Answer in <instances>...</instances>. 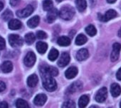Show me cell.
<instances>
[{"instance_id":"cell-40","label":"cell","mask_w":121,"mask_h":108,"mask_svg":"<svg viewBox=\"0 0 121 108\" xmlns=\"http://www.w3.org/2000/svg\"><path fill=\"white\" fill-rule=\"evenodd\" d=\"M107 2L110 4H113L116 2V0H107Z\"/></svg>"},{"instance_id":"cell-24","label":"cell","mask_w":121,"mask_h":108,"mask_svg":"<svg viewBox=\"0 0 121 108\" xmlns=\"http://www.w3.org/2000/svg\"><path fill=\"white\" fill-rule=\"evenodd\" d=\"M76 7L80 12H83L87 7V3L86 0H76Z\"/></svg>"},{"instance_id":"cell-28","label":"cell","mask_w":121,"mask_h":108,"mask_svg":"<svg viewBox=\"0 0 121 108\" xmlns=\"http://www.w3.org/2000/svg\"><path fill=\"white\" fill-rule=\"evenodd\" d=\"M16 107L18 108H29V105L26 101L22 99H18L16 102Z\"/></svg>"},{"instance_id":"cell-8","label":"cell","mask_w":121,"mask_h":108,"mask_svg":"<svg viewBox=\"0 0 121 108\" xmlns=\"http://www.w3.org/2000/svg\"><path fill=\"white\" fill-rule=\"evenodd\" d=\"M117 12L113 10V9H110L105 12L104 15L98 14L99 16V19L102 22H108L112 19H114L115 17H117Z\"/></svg>"},{"instance_id":"cell-20","label":"cell","mask_w":121,"mask_h":108,"mask_svg":"<svg viewBox=\"0 0 121 108\" xmlns=\"http://www.w3.org/2000/svg\"><path fill=\"white\" fill-rule=\"evenodd\" d=\"M83 87V85L81 82H73L69 88V91L70 92V93H73L76 92L77 91H79L82 89Z\"/></svg>"},{"instance_id":"cell-41","label":"cell","mask_w":121,"mask_h":108,"mask_svg":"<svg viewBox=\"0 0 121 108\" xmlns=\"http://www.w3.org/2000/svg\"><path fill=\"white\" fill-rule=\"evenodd\" d=\"M117 35H118L120 37H121V28L119 29V31H118V33H117Z\"/></svg>"},{"instance_id":"cell-26","label":"cell","mask_w":121,"mask_h":108,"mask_svg":"<svg viewBox=\"0 0 121 108\" xmlns=\"http://www.w3.org/2000/svg\"><path fill=\"white\" fill-rule=\"evenodd\" d=\"M87 40H88L87 37L84 34H78L76 37L75 42H76V44L77 45H83V44H84L87 42Z\"/></svg>"},{"instance_id":"cell-35","label":"cell","mask_w":121,"mask_h":108,"mask_svg":"<svg viewBox=\"0 0 121 108\" xmlns=\"http://www.w3.org/2000/svg\"><path fill=\"white\" fill-rule=\"evenodd\" d=\"M6 89V85L2 81H0V92L4 91Z\"/></svg>"},{"instance_id":"cell-31","label":"cell","mask_w":121,"mask_h":108,"mask_svg":"<svg viewBox=\"0 0 121 108\" xmlns=\"http://www.w3.org/2000/svg\"><path fill=\"white\" fill-rule=\"evenodd\" d=\"M2 19L4 20V21H8L9 19H11L12 17H13V14L12 12L9 10V9H7L2 15Z\"/></svg>"},{"instance_id":"cell-5","label":"cell","mask_w":121,"mask_h":108,"mask_svg":"<svg viewBox=\"0 0 121 108\" xmlns=\"http://www.w3.org/2000/svg\"><path fill=\"white\" fill-rule=\"evenodd\" d=\"M121 49V44L119 43H115L112 45V51L110 55V60L112 62H115L118 60L120 52Z\"/></svg>"},{"instance_id":"cell-11","label":"cell","mask_w":121,"mask_h":108,"mask_svg":"<svg viewBox=\"0 0 121 108\" xmlns=\"http://www.w3.org/2000/svg\"><path fill=\"white\" fill-rule=\"evenodd\" d=\"M48 14H47V17H46V19L47 22L48 23H52L53 22H54L56 18L58 16V11L56 9H53L52 8L51 9H50L49 11H48Z\"/></svg>"},{"instance_id":"cell-42","label":"cell","mask_w":121,"mask_h":108,"mask_svg":"<svg viewBox=\"0 0 121 108\" xmlns=\"http://www.w3.org/2000/svg\"><path fill=\"white\" fill-rule=\"evenodd\" d=\"M56 1H57V2H62L63 0H56Z\"/></svg>"},{"instance_id":"cell-21","label":"cell","mask_w":121,"mask_h":108,"mask_svg":"<svg viewBox=\"0 0 121 108\" xmlns=\"http://www.w3.org/2000/svg\"><path fill=\"white\" fill-rule=\"evenodd\" d=\"M48 49V44L43 42H38L36 43V49L40 54H44Z\"/></svg>"},{"instance_id":"cell-7","label":"cell","mask_w":121,"mask_h":108,"mask_svg":"<svg viewBox=\"0 0 121 108\" xmlns=\"http://www.w3.org/2000/svg\"><path fill=\"white\" fill-rule=\"evenodd\" d=\"M33 11H34V7L31 5H28L24 9L17 11V15L19 18H25V17H27L29 15H31L32 14Z\"/></svg>"},{"instance_id":"cell-17","label":"cell","mask_w":121,"mask_h":108,"mask_svg":"<svg viewBox=\"0 0 121 108\" xmlns=\"http://www.w3.org/2000/svg\"><path fill=\"white\" fill-rule=\"evenodd\" d=\"M1 70L4 73H9L13 70V65L10 61H5L1 66Z\"/></svg>"},{"instance_id":"cell-13","label":"cell","mask_w":121,"mask_h":108,"mask_svg":"<svg viewBox=\"0 0 121 108\" xmlns=\"http://www.w3.org/2000/svg\"><path fill=\"white\" fill-rule=\"evenodd\" d=\"M89 56V52L86 49H80L76 54V59L78 61H83L86 60Z\"/></svg>"},{"instance_id":"cell-9","label":"cell","mask_w":121,"mask_h":108,"mask_svg":"<svg viewBox=\"0 0 121 108\" xmlns=\"http://www.w3.org/2000/svg\"><path fill=\"white\" fill-rule=\"evenodd\" d=\"M71 58L69 54L67 52H64L62 53V55H60V57L59 58L58 61V65L60 67H66L70 62Z\"/></svg>"},{"instance_id":"cell-2","label":"cell","mask_w":121,"mask_h":108,"mask_svg":"<svg viewBox=\"0 0 121 108\" xmlns=\"http://www.w3.org/2000/svg\"><path fill=\"white\" fill-rule=\"evenodd\" d=\"M75 14V10L71 7H64L58 12L59 17L65 20H69Z\"/></svg>"},{"instance_id":"cell-34","label":"cell","mask_w":121,"mask_h":108,"mask_svg":"<svg viewBox=\"0 0 121 108\" xmlns=\"http://www.w3.org/2000/svg\"><path fill=\"white\" fill-rule=\"evenodd\" d=\"M6 47V42L5 40L3 37L0 36V50H2L5 48Z\"/></svg>"},{"instance_id":"cell-37","label":"cell","mask_w":121,"mask_h":108,"mask_svg":"<svg viewBox=\"0 0 121 108\" xmlns=\"http://www.w3.org/2000/svg\"><path fill=\"white\" fill-rule=\"evenodd\" d=\"M116 77L118 80H121V67L118 70V71L116 74Z\"/></svg>"},{"instance_id":"cell-30","label":"cell","mask_w":121,"mask_h":108,"mask_svg":"<svg viewBox=\"0 0 121 108\" xmlns=\"http://www.w3.org/2000/svg\"><path fill=\"white\" fill-rule=\"evenodd\" d=\"M53 4L51 0H44L43 2V8L45 11H49L53 8Z\"/></svg>"},{"instance_id":"cell-39","label":"cell","mask_w":121,"mask_h":108,"mask_svg":"<svg viewBox=\"0 0 121 108\" xmlns=\"http://www.w3.org/2000/svg\"><path fill=\"white\" fill-rule=\"evenodd\" d=\"M3 8H4V4L1 1H0V12L3 9Z\"/></svg>"},{"instance_id":"cell-16","label":"cell","mask_w":121,"mask_h":108,"mask_svg":"<svg viewBox=\"0 0 121 108\" xmlns=\"http://www.w3.org/2000/svg\"><path fill=\"white\" fill-rule=\"evenodd\" d=\"M110 93L112 97H118L121 93V87L119 85L114 83L110 87Z\"/></svg>"},{"instance_id":"cell-36","label":"cell","mask_w":121,"mask_h":108,"mask_svg":"<svg viewBox=\"0 0 121 108\" xmlns=\"http://www.w3.org/2000/svg\"><path fill=\"white\" fill-rule=\"evenodd\" d=\"M20 2V0H10V5L12 6H17Z\"/></svg>"},{"instance_id":"cell-1","label":"cell","mask_w":121,"mask_h":108,"mask_svg":"<svg viewBox=\"0 0 121 108\" xmlns=\"http://www.w3.org/2000/svg\"><path fill=\"white\" fill-rule=\"evenodd\" d=\"M43 85L48 92H53L56 89L57 84L56 80L51 76H42Z\"/></svg>"},{"instance_id":"cell-4","label":"cell","mask_w":121,"mask_h":108,"mask_svg":"<svg viewBox=\"0 0 121 108\" xmlns=\"http://www.w3.org/2000/svg\"><path fill=\"white\" fill-rule=\"evenodd\" d=\"M23 41L22 38L17 34H10L9 36V42L12 47H21L23 44Z\"/></svg>"},{"instance_id":"cell-3","label":"cell","mask_w":121,"mask_h":108,"mask_svg":"<svg viewBox=\"0 0 121 108\" xmlns=\"http://www.w3.org/2000/svg\"><path fill=\"white\" fill-rule=\"evenodd\" d=\"M41 72L42 74V76H51L55 77L58 75V70L51 66H43L41 68Z\"/></svg>"},{"instance_id":"cell-6","label":"cell","mask_w":121,"mask_h":108,"mask_svg":"<svg viewBox=\"0 0 121 108\" xmlns=\"http://www.w3.org/2000/svg\"><path fill=\"white\" fill-rule=\"evenodd\" d=\"M35 62H36L35 54L32 52H28L24 57V65L28 67H31L35 64Z\"/></svg>"},{"instance_id":"cell-23","label":"cell","mask_w":121,"mask_h":108,"mask_svg":"<svg viewBox=\"0 0 121 108\" xmlns=\"http://www.w3.org/2000/svg\"><path fill=\"white\" fill-rule=\"evenodd\" d=\"M89 97L88 95H82L78 100V106L81 108L86 107L89 102Z\"/></svg>"},{"instance_id":"cell-38","label":"cell","mask_w":121,"mask_h":108,"mask_svg":"<svg viewBox=\"0 0 121 108\" xmlns=\"http://www.w3.org/2000/svg\"><path fill=\"white\" fill-rule=\"evenodd\" d=\"M0 107L1 108H7V107H8V104L6 102H0Z\"/></svg>"},{"instance_id":"cell-18","label":"cell","mask_w":121,"mask_h":108,"mask_svg":"<svg viewBox=\"0 0 121 108\" xmlns=\"http://www.w3.org/2000/svg\"><path fill=\"white\" fill-rule=\"evenodd\" d=\"M57 43L58 45L61 46V47H66L70 45L71 44V39L69 37H66V36H63V37H60L58 39Z\"/></svg>"},{"instance_id":"cell-19","label":"cell","mask_w":121,"mask_h":108,"mask_svg":"<svg viewBox=\"0 0 121 108\" xmlns=\"http://www.w3.org/2000/svg\"><path fill=\"white\" fill-rule=\"evenodd\" d=\"M38 82H39V78L36 75H31L27 79V85L30 87H35L37 85Z\"/></svg>"},{"instance_id":"cell-27","label":"cell","mask_w":121,"mask_h":108,"mask_svg":"<svg viewBox=\"0 0 121 108\" xmlns=\"http://www.w3.org/2000/svg\"><path fill=\"white\" fill-rule=\"evenodd\" d=\"M35 39H36V37L34 35V33H28L25 35V37H24V39H25V42L28 44H31L34 42L35 41Z\"/></svg>"},{"instance_id":"cell-33","label":"cell","mask_w":121,"mask_h":108,"mask_svg":"<svg viewBox=\"0 0 121 108\" xmlns=\"http://www.w3.org/2000/svg\"><path fill=\"white\" fill-rule=\"evenodd\" d=\"M75 103L74 102L71 101V100H69L66 101L64 103V104L62 105V107H75Z\"/></svg>"},{"instance_id":"cell-10","label":"cell","mask_w":121,"mask_h":108,"mask_svg":"<svg viewBox=\"0 0 121 108\" xmlns=\"http://www.w3.org/2000/svg\"><path fill=\"white\" fill-rule=\"evenodd\" d=\"M107 95H108L107 88L106 87H102L101 89H100L98 91V92L95 97V99L98 102H103L106 99Z\"/></svg>"},{"instance_id":"cell-43","label":"cell","mask_w":121,"mask_h":108,"mask_svg":"<svg viewBox=\"0 0 121 108\" xmlns=\"http://www.w3.org/2000/svg\"><path fill=\"white\" fill-rule=\"evenodd\" d=\"M120 107L121 108V101H120Z\"/></svg>"},{"instance_id":"cell-29","label":"cell","mask_w":121,"mask_h":108,"mask_svg":"<svg viewBox=\"0 0 121 108\" xmlns=\"http://www.w3.org/2000/svg\"><path fill=\"white\" fill-rule=\"evenodd\" d=\"M86 33H87L88 35H90L91 37L95 36V35L96 34V33H97V30H96L95 27L93 25H92V24H89L88 27H86Z\"/></svg>"},{"instance_id":"cell-22","label":"cell","mask_w":121,"mask_h":108,"mask_svg":"<svg viewBox=\"0 0 121 108\" xmlns=\"http://www.w3.org/2000/svg\"><path fill=\"white\" fill-rule=\"evenodd\" d=\"M40 22V18L39 16H35L32 18H31L28 22H27V25L30 27V28H35L38 26V24H39Z\"/></svg>"},{"instance_id":"cell-25","label":"cell","mask_w":121,"mask_h":108,"mask_svg":"<svg viewBox=\"0 0 121 108\" xmlns=\"http://www.w3.org/2000/svg\"><path fill=\"white\" fill-rule=\"evenodd\" d=\"M58 55H59L58 51L56 49L53 48V49L50 51V52H49V54H48V60H49L50 61H55V60L58 58Z\"/></svg>"},{"instance_id":"cell-32","label":"cell","mask_w":121,"mask_h":108,"mask_svg":"<svg viewBox=\"0 0 121 108\" xmlns=\"http://www.w3.org/2000/svg\"><path fill=\"white\" fill-rule=\"evenodd\" d=\"M36 37L39 39H43L47 37V34L43 31H38L36 33Z\"/></svg>"},{"instance_id":"cell-14","label":"cell","mask_w":121,"mask_h":108,"mask_svg":"<svg viewBox=\"0 0 121 108\" xmlns=\"http://www.w3.org/2000/svg\"><path fill=\"white\" fill-rule=\"evenodd\" d=\"M78 68L76 67H69L65 72V76L67 79H73L78 74Z\"/></svg>"},{"instance_id":"cell-12","label":"cell","mask_w":121,"mask_h":108,"mask_svg":"<svg viewBox=\"0 0 121 108\" xmlns=\"http://www.w3.org/2000/svg\"><path fill=\"white\" fill-rule=\"evenodd\" d=\"M46 100H47V97L46 94H39L35 97L34 99V103L37 106H42L45 104Z\"/></svg>"},{"instance_id":"cell-15","label":"cell","mask_w":121,"mask_h":108,"mask_svg":"<svg viewBox=\"0 0 121 108\" xmlns=\"http://www.w3.org/2000/svg\"><path fill=\"white\" fill-rule=\"evenodd\" d=\"M22 26V22L16 19H12L10 20V22H9V28L12 30H17L19 29Z\"/></svg>"}]
</instances>
